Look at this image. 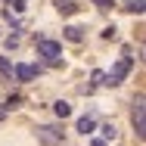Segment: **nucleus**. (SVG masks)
Segmentation results:
<instances>
[{"instance_id":"nucleus-1","label":"nucleus","mask_w":146,"mask_h":146,"mask_svg":"<svg viewBox=\"0 0 146 146\" xmlns=\"http://www.w3.org/2000/svg\"><path fill=\"white\" fill-rule=\"evenodd\" d=\"M131 121H134V131H137V137L143 140V137H146V96H143V93H137V100H134Z\"/></svg>"},{"instance_id":"nucleus-2","label":"nucleus","mask_w":146,"mask_h":146,"mask_svg":"<svg viewBox=\"0 0 146 146\" xmlns=\"http://www.w3.org/2000/svg\"><path fill=\"white\" fill-rule=\"evenodd\" d=\"M131 65H134V59H131V56H121V59L115 62V68L106 75V81H103V84H112V87H115V84H121V81L127 78V72H131Z\"/></svg>"},{"instance_id":"nucleus-3","label":"nucleus","mask_w":146,"mask_h":146,"mask_svg":"<svg viewBox=\"0 0 146 146\" xmlns=\"http://www.w3.org/2000/svg\"><path fill=\"white\" fill-rule=\"evenodd\" d=\"M34 137H37L40 143H47V146H65V140H62V131L50 127V124H40V127H34Z\"/></svg>"},{"instance_id":"nucleus-4","label":"nucleus","mask_w":146,"mask_h":146,"mask_svg":"<svg viewBox=\"0 0 146 146\" xmlns=\"http://www.w3.org/2000/svg\"><path fill=\"white\" fill-rule=\"evenodd\" d=\"M37 53L47 56L50 62H56V59L62 56V47H59L56 40H50V37H40V40H37Z\"/></svg>"},{"instance_id":"nucleus-5","label":"nucleus","mask_w":146,"mask_h":146,"mask_svg":"<svg viewBox=\"0 0 146 146\" xmlns=\"http://www.w3.org/2000/svg\"><path fill=\"white\" fill-rule=\"evenodd\" d=\"M13 75H16L19 81H34V78H37V68L28 65V62H19V65L13 68Z\"/></svg>"},{"instance_id":"nucleus-6","label":"nucleus","mask_w":146,"mask_h":146,"mask_svg":"<svg viewBox=\"0 0 146 146\" xmlns=\"http://www.w3.org/2000/svg\"><path fill=\"white\" fill-rule=\"evenodd\" d=\"M53 6H56L59 13H62V16H72V13L78 9V0H56Z\"/></svg>"},{"instance_id":"nucleus-7","label":"nucleus","mask_w":146,"mask_h":146,"mask_svg":"<svg viewBox=\"0 0 146 146\" xmlns=\"http://www.w3.org/2000/svg\"><path fill=\"white\" fill-rule=\"evenodd\" d=\"M65 40H72V44H81V40H84V28H78V25H68V28H65Z\"/></svg>"},{"instance_id":"nucleus-8","label":"nucleus","mask_w":146,"mask_h":146,"mask_svg":"<svg viewBox=\"0 0 146 146\" xmlns=\"http://www.w3.org/2000/svg\"><path fill=\"white\" fill-rule=\"evenodd\" d=\"M93 127H96V121H93V118H90V115L78 118V131H81L84 137H87V134H90V131H93Z\"/></svg>"},{"instance_id":"nucleus-9","label":"nucleus","mask_w":146,"mask_h":146,"mask_svg":"<svg viewBox=\"0 0 146 146\" xmlns=\"http://www.w3.org/2000/svg\"><path fill=\"white\" fill-rule=\"evenodd\" d=\"M53 112H56L59 118H68V115H72V106H68L65 100H59V103H53Z\"/></svg>"},{"instance_id":"nucleus-10","label":"nucleus","mask_w":146,"mask_h":146,"mask_svg":"<svg viewBox=\"0 0 146 146\" xmlns=\"http://www.w3.org/2000/svg\"><path fill=\"white\" fill-rule=\"evenodd\" d=\"M100 131H103V140H115V137H118V131H115V124H103V127H100Z\"/></svg>"},{"instance_id":"nucleus-11","label":"nucleus","mask_w":146,"mask_h":146,"mask_svg":"<svg viewBox=\"0 0 146 146\" xmlns=\"http://www.w3.org/2000/svg\"><path fill=\"white\" fill-rule=\"evenodd\" d=\"M0 75L13 78V65H9V59H6V56H0Z\"/></svg>"},{"instance_id":"nucleus-12","label":"nucleus","mask_w":146,"mask_h":146,"mask_svg":"<svg viewBox=\"0 0 146 146\" xmlns=\"http://www.w3.org/2000/svg\"><path fill=\"white\" fill-rule=\"evenodd\" d=\"M127 9H131V13H137V16H140V13H143V9H146V3H143V0H137V3H131V6H127Z\"/></svg>"},{"instance_id":"nucleus-13","label":"nucleus","mask_w":146,"mask_h":146,"mask_svg":"<svg viewBox=\"0 0 146 146\" xmlns=\"http://www.w3.org/2000/svg\"><path fill=\"white\" fill-rule=\"evenodd\" d=\"M93 6H100V9H112L115 3H112V0H93Z\"/></svg>"},{"instance_id":"nucleus-14","label":"nucleus","mask_w":146,"mask_h":146,"mask_svg":"<svg viewBox=\"0 0 146 146\" xmlns=\"http://www.w3.org/2000/svg\"><path fill=\"white\" fill-rule=\"evenodd\" d=\"M90 146H109L106 140H90Z\"/></svg>"},{"instance_id":"nucleus-15","label":"nucleus","mask_w":146,"mask_h":146,"mask_svg":"<svg viewBox=\"0 0 146 146\" xmlns=\"http://www.w3.org/2000/svg\"><path fill=\"white\" fill-rule=\"evenodd\" d=\"M3 118H6V109H3V106H0V121H3Z\"/></svg>"}]
</instances>
